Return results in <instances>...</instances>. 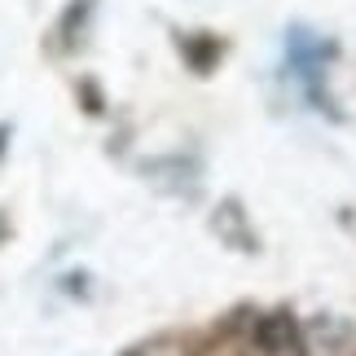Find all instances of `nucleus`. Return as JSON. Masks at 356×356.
<instances>
[{"mask_svg": "<svg viewBox=\"0 0 356 356\" xmlns=\"http://www.w3.org/2000/svg\"><path fill=\"white\" fill-rule=\"evenodd\" d=\"M242 343L255 356H299L304 352V330L291 312H259V317L246 321Z\"/></svg>", "mask_w": 356, "mask_h": 356, "instance_id": "f257e3e1", "label": "nucleus"}, {"mask_svg": "<svg viewBox=\"0 0 356 356\" xmlns=\"http://www.w3.org/2000/svg\"><path fill=\"white\" fill-rule=\"evenodd\" d=\"M128 356H145V352H128Z\"/></svg>", "mask_w": 356, "mask_h": 356, "instance_id": "f03ea898", "label": "nucleus"}]
</instances>
